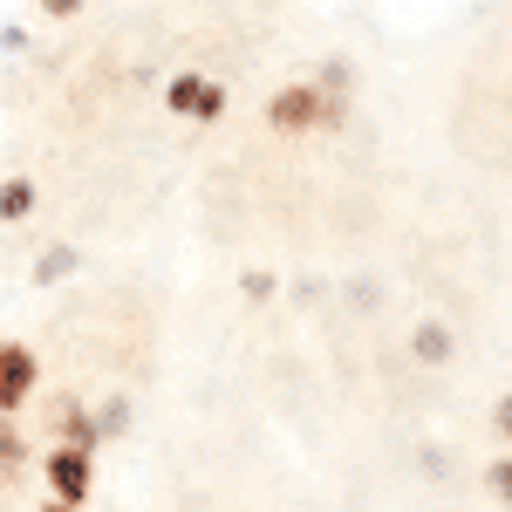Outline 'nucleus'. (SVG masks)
Returning <instances> with one entry per match:
<instances>
[{
  "mask_svg": "<svg viewBox=\"0 0 512 512\" xmlns=\"http://www.w3.org/2000/svg\"><path fill=\"white\" fill-rule=\"evenodd\" d=\"M335 117H342V103H328V96H321V82H287L274 103H267V123H274L280 137L315 130V123H335Z\"/></svg>",
  "mask_w": 512,
  "mask_h": 512,
  "instance_id": "1",
  "label": "nucleus"
},
{
  "mask_svg": "<svg viewBox=\"0 0 512 512\" xmlns=\"http://www.w3.org/2000/svg\"><path fill=\"white\" fill-rule=\"evenodd\" d=\"M41 485H48V499H62V506H89V492H96V458L55 444V451L41 458Z\"/></svg>",
  "mask_w": 512,
  "mask_h": 512,
  "instance_id": "2",
  "label": "nucleus"
},
{
  "mask_svg": "<svg viewBox=\"0 0 512 512\" xmlns=\"http://www.w3.org/2000/svg\"><path fill=\"white\" fill-rule=\"evenodd\" d=\"M35 383H41V362H35V349L7 342V349H0V417L28 410V396H35Z\"/></svg>",
  "mask_w": 512,
  "mask_h": 512,
  "instance_id": "3",
  "label": "nucleus"
},
{
  "mask_svg": "<svg viewBox=\"0 0 512 512\" xmlns=\"http://www.w3.org/2000/svg\"><path fill=\"white\" fill-rule=\"evenodd\" d=\"M164 103L178 110V117H198V123H212L219 110H226V89L212 76H178L171 89H164Z\"/></svg>",
  "mask_w": 512,
  "mask_h": 512,
  "instance_id": "4",
  "label": "nucleus"
},
{
  "mask_svg": "<svg viewBox=\"0 0 512 512\" xmlns=\"http://www.w3.org/2000/svg\"><path fill=\"white\" fill-rule=\"evenodd\" d=\"M48 424H55V444H62V451H89V458H96L103 431H96V417H89L82 403H62V410H55Z\"/></svg>",
  "mask_w": 512,
  "mask_h": 512,
  "instance_id": "5",
  "label": "nucleus"
},
{
  "mask_svg": "<svg viewBox=\"0 0 512 512\" xmlns=\"http://www.w3.org/2000/svg\"><path fill=\"white\" fill-rule=\"evenodd\" d=\"M410 355H417L424 369H444V362L458 355V335H451V328H444L437 315H424L417 328H410Z\"/></svg>",
  "mask_w": 512,
  "mask_h": 512,
  "instance_id": "6",
  "label": "nucleus"
},
{
  "mask_svg": "<svg viewBox=\"0 0 512 512\" xmlns=\"http://www.w3.org/2000/svg\"><path fill=\"white\" fill-rule=\"evenodd\" d=\"M28 212H35V178H7V185H0V219L14 226V219H28Z\"/></svg>",
  "mask_w": 512,
  "mask_h": 512,
  "instance_id": "7",
  "label": "nucleus"
},
{
  "mask_svg": "<svg viewBox=\"0 0 512 512\" xmlns=\"http://www.w3.org/2000/svg\"><path fill=\"white\" fill-rule=\"evenodd\" d=\"M76 274V246H48L35 260V287H55V280H69Z\"/></svg>",
  "mask_w": 512,
  "mask_h": 512,
  "instance_id": "8",
  "label": "nucleus"
},
{
  "mask_svg": "<svg viewBox=\"0 0 512 512\" xmlns=\"http://www.w3.org/2000/svg\"><path fill=\"white\" fill-rule=\"evenodd\" d=\"M21 465H28V437L14 417H0V472H21Z\"/></svg>",
  "mask_w": 512,
  "mask_h": 512,
  "instance_id": "9",
  "label": "nucleus"
},
{
  "mask_svg": "<svg viewBox=\"0 0 512 512\" xmlns=\"http://www.w3.org/2000/svg\"><path fill=\"white\" fill-rule=\"evenodd\" d=\"M96 431H103V437L130 431V396H110V403H103V410H96Z\"/></svg>",
  "mask_w": 512,
  "mask_h": 512,
  "instance_id": "10",
  "label": "nucleus"
},
{
  "mask_svg": "<svg viewBox=\"0 0 512 512\" xmlns=\"http://www.w3.org/2000/svg\"><path fill=\"white\" fill-rule=\"evenodd\" d=\"M485 478H492V492H499V499H506V506H512V451H506V458H499V465H492V472H485Z\"/></svg>",
  "mask_w": 512,
  "mask_h": 512,
  "instance_id": "11",
  "label": "nucleus"
},
{
  "mask_svg": "<svg viewBox=\"0 0 512 512\" xmlns=\"http://www.w3.org/2000/svg\"><path fill=\"white\" fill-rule=\"evenodd\" d=\"M239 287H246V301H274V274H246Z\"/></svg>",
  "mask_w": 512,
  "mask_h": 512,
  "instance_id": "12",
  "label": "nucleus"
},
{
  "mask_svg": "<svg viewBox=\"0 0 512 512\" xmlns=\"http://www.w3.org/2000/svg\"><path fill=\"white\" fill-rule=\"evenodd\" d=\"M492 424H499V437H506V444H512V390L499 396V403H492Z\"/></svg>",
  "mask_w": 512,
  "mask_h": 512,
  "instance_id": "13",
  "label": "nucleus"
},
{
  "mask_svg": "<svg viewBox=\"0 0 512 512\" xmlns=\"http://www.w3.org/2000/svg\"><path fill=\"white\" fill-rule=\"evenodd\" d=\"M41 14H55V21H69V14H82V0H41Z\"/></svg>",
  "mask_w": 512,
  "mask_h": 512,
  "instance_id": "14",
  "label": "nucleus"
},
{
  "mask_svg": "<svg viewBox=\"0 0 512 512\" xmlns=\"http://www.w3.org/2000/svg\"><path fill=\"white\" fill-rule=\"evenodd\" d=\"M35 512H89V506H62V499H41Z\"/></svg>",
  "mask_w": 512,
  "mask_h": 512,
  "instance_id": "15",
  "label": "nucleus"
},
{
  "mask_svg": "<svg viewBox=\"0 0 512 512\" xmlns=\"http://www.w3.org/2000/svg\"><path fill=\"white\" fill-rule=\"evenodd\" d=\"M0 349H7V342H0Z\"/></svg>",
  "mask_w": 512,
  "mask_h": 512,
  "instance_id": "16",
  "label": "nucleus"
}]
</instances>
